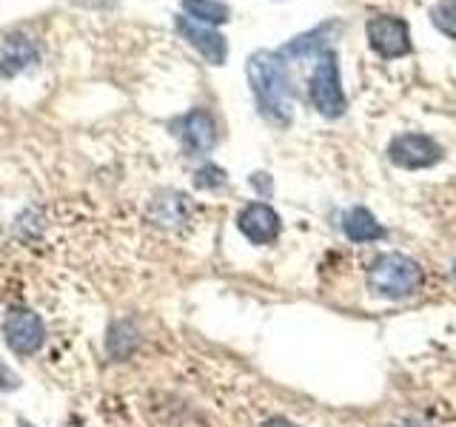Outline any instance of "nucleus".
<instances>
[{
    "instance_id": "nucleus-10",
    "label": "nucleus",
    "mask_w": 456,
    "mask_h": 427,
    "mask_svg": "<svg viewBox=\"0 0 456 427\" xmlns=\"http://www.w3.org/2000/svg\"><path fill=\"white\" fill-rule=\"evenodd\" d=\"M191 217V203L183 191H160L149 205V220L160 228H180Z\"/></svg>"
},
{
    "instance_id": "nucleus-7",
    "label": "nucleus",
    "mask_w": 456,
    "mask_h": 427,
    "mask_svg": "<svg viewBox=\"0 0 456 427\" xmlns=\"http://www.w3.org/2000/svg\"><path fill=\"white\" fill-rule=\"evenodd\" d=\"M237 228L251 246H271L280 239L282 220L268 203H248L237 214Z\"/></svg>"
},
{
    "instance_id": "nucleus-5",
    "label": "nucleus",
    "mask_w": 456,
    "mask_h": 427,
    "mask_svg": "<svg viewBox=\"0 0 456 427\" xmlns=\"http://www.w3.org/2000/svg\"><path fill=\"white\" fill-rule=\"evenodd\" d=\"M365 35L370 49H374L385 60H396V57L411 54V28L403 18L394 14H377L365 23Z\"/></svg>"
},
{
    "instance_id": "nucleus-6",
    "label": "nucleus",
    "mask_w": 456,
    "mask_h": 427,
    "mask_svg": "<svg viewBox=\"0 0 456 427\" xmlns=\"http://www.w3.org/2000/svg\"><path fill=\"white\" fill-rule=\"evenodd\" d=\"M388 160L396 168H408V171H419V168H431L442 160V146L428 134H399L391 140L388 146Z\"/></svg>"
},
{
    "instance_id": "nucleus-14",
    "label": "nucleus",
    "mask_w": 456,
    "mask_h": 427,
    "mask_svg": "<svg viewBox=\"0 0 456 427\" xmlns=\"http://www.w3.org/2000/svg\"><path fill=\"white\" fill-rule=\"evenodd\" d=\"M183 12L191 20L206 23V26H223L232 18V9L223 0H183Z\"/></svg>"
},
{
    "instance_id": "nucleus-3",
    "label": "nucleus",
    "mask_w": 456,
    "mask_h": 427,
    "mask_svg": "<svg viewBox=\"0 0 456 427\" xmlns=\"http://www.w3.org/2000/svg\"><path fill=\"white\" fill-rule=\"evenodd\" d=\"M308 97L314 109H317L322 117L337 120L346 111L348 100L342 92V80H339V66H337V52L325 49L317 57V66H314V75L308 80Z\"/></svg>"
},
{
    "instance_id": "nucleus-18",
    "label": "nucleus",
    "mask_w": 456,
    "mask_h": 427,
    "mask_svg": "<svg viewBox=\"0 0 456 427\" xmlns=\"http://www.w3.org/2000/svg\"><path fill=\"white\" fill-rule=\"evenodd\" d=\"M251 185H254V189H260L263 194H271V177L263 174V171H260V174H254V177H251Z\"/></svg>"
},
{
    "instance_id": "nucleus-17",
    "label": "nucleus",
    "mask_w": 456,
    "mask_h": 427,
    "mask_svg": "<svg viewBox=\"0 0 456 427\" xmlns=\"http://www.w3.org/2000/svg\"><path fill=\"white\" fill-rule=\"evenodd\" d=\"M14 388H18V376L9 367L0 365V391H14Z\"/></svg>"
},
{
    "instance_id": "nucleus-8",
    "label": "nucleus",
    "mask_w": 456,
    "mask_h": 427,
    "mask_svg": "<svg viewBox=\"0 0 456 427\" xmlns=\"http://www.w3.org/2000/svg\"><path fill=\"white\" fill-rule=\"evenodd\" d=\"M177 32H180L183 40H189V46H194L211 66H223L225 63L228 43H225V37L214 26L197 23V20L189 18V14H180V18H177Z\"/></svg>"
},
{
    "instance_id": "nucleus-16",
    "label": "nucleus",
    "mask_w": 456,
    "mask_h": 427,
    "mask_svg": "<svg viewBox=\"0 0 456 427\" xmlns=\"http://www.w3.org/2000/svg\"><path fill=\"white\" fill-rule=\"evenodd\" d=\"M220 185H225V171L214 163L203 165L194 174V189H200V191H217Z\"/></svg>"
},
{
    "instance_id": "nucleus-19",
    "label": "nucleus",
    "mask_w": 456,
    "mask_h": 427,
    "mask_svg": "<svg viewBox=\"0 0 456 427\" xmlns=\"http://www.w3.org/2000/svg\"><path fill=\"white\" fill-rule=\"evenodd\" d=\"M260 427H297L291 419H285V416H271V419H265Z\"/></svg>"
},
{
    "instance_id": "nucleus-20",
    "label": "nucleus",
    "mask_w": 456,
    "mask_h": 427,
    "mask_svg": "<svg viewBox=\"0 0 456 427\" xmlns=\"http://www.w3.org/2000/svg\"><path fill=\"white\" fill-rule=\"evenodd\" d=\"M396 427H428L425 422H419V419H405L403 424H396Z\"/></svg>"
},
{
    "instance_id": "nucleus-11",
    "label": "nucleus",
    "mask_w": 456,
    "mask_h": 427,
    "mask_svg": "<svg viewBox=\"0 0 456 427\" xmlns=\"http://www.w3.org/2000/svg\"><path fill=\"white\" fill-rule=\"evenodd\" d=\"M37 63V49L35 43L23 35H9L4 40V52H0V75L14 77L26 71L28 66Z\"/></svg>"
},
{
    "instance_id": "nucleus-1",
    "label": "nucleus",
    "mask_w": 456,
    "mask_h": 427,
    "mask_svg": "<svg viewBox=\"0 0 456 427\" xmlns=\"http://www.w3.org/2000/svg\"><path fill=\"white\" fill-rule=\"evenodd\" d=\"M248 83L263 117L285 125L294 117V89L280 52H254L248 57Z\"/></svg>"
},
{
    "instance_id": "nucleus-21",
    "label": "nucleus",
    "mask_w": 456,
    "mask_h": 427,
    "mask_svg": "<svg viewBox=\"0 0 456 427\" xmlns=\"http://www.w3.org/2000/svg\"><path fill=\"white\" fill-rule=\"evenodd\" d=\"M20 427H35V424H28L26 419H20Z\"/></svg>"
},
{
    "instance_id": "nucleus-9",
    "label": "nucleus",
    "mask_w": 456,
    "mask_h": 427,
    "mask_svg": "<svg viewBox=\"0 0 456 427\" xmlns=\"http://www.w3.org/2000/svg\"><path fill=\"white\" fill-rule=\"evenodd\" d=\"M177 128H180L177 134L183 140V146L191 154H208L217 146V123H214V117L206 109H191L177 123Z\"/></svg>"
},
{
    "instance_id": "nucleus-22",
    "label": "nucleus",
    "mask_w": 456,
    "mask_h": 427,
    "mask_svg": "<svg viewBox=\"0 0 456 427\" xmlns=\"http://www.w3.org/2000/svg\"><path fill=\"white\" fill-rule=\"evenodd\" d=\"M453 277H456V262H453Z\"/></svg>"
},
{
    "instance_id": "nucleus-13",
    "label": "nucleus",
    "mask_w": 456,
    "mask_h": 427,
    "mask_svg": "<svg viewBox=\"0 0 456 427\" xmlns=\"http://www.w3.org/2000/svg\"><path fill=\"white\" fill-rule=\"evenodd\" d=\"M337 32V23H322L317 26L314 32H305V35H299L294 40H289L285 46L280 49V57H311V54H322L328 49V37H331Z\"/></svg>"
},
{
    "instance_id": "nucleus-4",
    "label": "nucleus",
    "mask_w": 456,
    "mask_h": 427,
    "mask_svg": "<svg viewBox=\"0 0 456 427\" xmlns=\"http://www.w3.org/2000/svg\"><path fill=\"white\" fill-rule=\"evenodd\" d=\"M0 331L14 356H35L46 345V322L32 308H9L0 322Z\"/></svg>"
},
{
    "instance_id": "nucleus-15",
    "label": "nucleus",
    "mask_w": 456,
    "mask_h": 427,
    "mask_svg": "<svg viewBox=\"0 0 456 427\" xmlns=\"http://www.w3.org/2000/svg\"><path fill=\"white\" fill-rule=\"evenodd\" d=\"M431 23L442 35L456 40V0H439L431 9Z\"/></svg>"
},
{
    "instance_id": "nucleus-2",
    "label": "nucleus",
    "mask_w": 456,
    "mask_h": 427,
    "mask_svg": "<svg viewBox=\"0 0 456 427\" xmlns=\"http://www.w3.org/2000/svg\"><path fill=\"white\" fill-rule=\"evenodd\" d=\"M365 279H368V291L374 296L399 302V299H411L413 294H419L425 282V270L417 260H411L408 254L388 251V254H379L377 260L368 265Z\"/></svg>"
},
{
    "instance_id": "nucleus-12",
    "label": "nucleus",
    "mask_w": 456,
    "mask_h": 427,
    "mask_svg": "<svg viewBox=\"0 0 456 427\" xmlns=\"http://www.w3.org/2000/svg\"><path fill=\"white\" fill-rule=\"evenodd\" d=\"M342 231L351 242L362 246V242H377L385 237V228L377 222V217L365 205H354L342 214Z\"/></svg>"
}]
</instances>
